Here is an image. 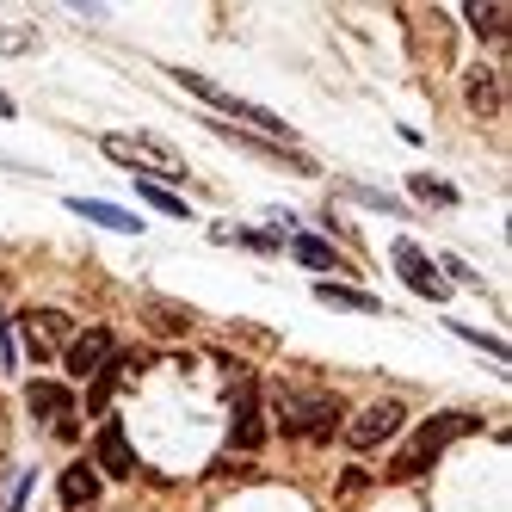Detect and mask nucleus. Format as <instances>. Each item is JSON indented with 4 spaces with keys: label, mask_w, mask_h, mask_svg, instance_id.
<instances>
[{
    "label": "nucleus",
    "mask_w": 512,
    "mask_h": 512,
    "mask_svg": "<svg viewBox=\"0 0 512 512\" xmlns=\"http://www.w3.org/2000/svg\"><path fill=\"white\" fill-rule=\"evenodd\" d=\"M395 272H401V284H408V290H420L426 303H445V278H438V266L426 260L414 241H395Z\"/></svg>",
    "instance_id": "obj_11"
},
{
    "label": "nucleus",
    "mask_w": 512,
    "mask_h": 512,
    "mask_svg": "<svg viewBox=\"0 0 512 512\" xmlns=\"http://www.w3.org/2000/svg\"><path fill=\"white\" fill-rule=\"evenodd\" d=\"M0 118H13V99L7 93H0Z\"/></svg>",
    "instance_id": "obj_24"
},
{
    "label": "nucleus",
    "mask_w": 512,
    "mask_h": 512,
    "mask_svg": "<svg viewBox=\"0 0 512 512\" xmlns=\"http://www.w3.org/2000/svg\"><path fill=\"white\" fill-rule=\"evenodd\" d=\"M463 93H469V112L475 118H500V75H494L488 62L463 68Z\"/></svg>",
    "instance_id": "obj_12"
},
{
    "label": "nucleus",
    "mask_w": 512,
    "mask_h": 512,
    "mask_svg": "<svg viewBox=\"0 0 512 512\" xmlns=\"http://www.w3.org/2000/svg\"><path fill=\"white\" fill-rule=\"evenodd\" d=\"M0 512H7V500H0Z\"/></svg>",
    "instance_id": "obj_26"
},
{
    "label": "nucleus",
    "mask_w": 512,
    "mask_h": 512,
    "mask_svg": "<svg viewBox=\"0 0 512 512\" xmlns=\"http://www.w3.org/2000/svg\"><path fill=\"white\" fill-rule=\"evenodd\" d=\"M19 334H25V352H31V358H56V352H68L75 327H68L62 309H25V315H19Z\"/></svg>",
    "instance_id": "obj_8"
},
{
    "label": "nucleus",
    "mask_w": 512,
    "mask_h": 512,
    "mask_svg": "<svg viewBox=\"0 0 512 512\" xmlns=\"http://www.w3.org/2000/svg\"><path fill=\"white\" fill-rule=\"evenodd\" d=\"M408 192L426 198V204H438V210H451V204H457V186H451V179H438V173H414V179H408Z\"/></svg>",
    "instance_id": "obj_17"
},
{
    "label": "nucleus",
    "mask_w": 512,
    "mask_h": 512,
    "mask_svg": "<svg viewBox=\"0 0 512 512\" xmlns=\"http://www.w3.org/2000/svg\"><path fill=\"white\" fill-rule=\"evenodd\" d=\"M364 482H371V475H364V469H346V475H340V494H358Z\"/></svg>",
    "instance_id": "obj_22"
},
{
    "label": "nucleus",
    "mask_w": 512,
    "mask_h": 512,
    "mask_svg": "<svg viewBox=\"0 0 512 512\" xmlns=\"http://www.w3.org/2000/svg\"><path fill=\"white\" fill-rule=\"evenodd\" d=\"M340 420H346L340 395H327V389H278V432L297 438V445H327V438L340 432Z\"/></svg>",
    "instance_id": "obj_2"
},
{
    "label": "nucleus",
    "mask_w": 512,
    "mask_h": 512,
    "mask_svg": "<svg viewBox=\"0 0 512 512\" xmlns=\"http://www.w3.org/2000/svg\"><path fill=\"white\" fill-rule=\"evenodd\" d=\"M93 469L99 475H112V482H130L136 475V451H130V432L118 420H105L99 438H93Z\"/></svg>",
    "instance_id": "obj_10"
},
{
    "label": "nucleus",
    "mask_w": 512,
    "mask_h": 512,
    "mask_svg": "<svg viewBox=\"0 0 512 512\" xmlns=\"http://www.w3.org/2000/svg\"><path fill=\"white\" fill-rule=\"evenodd\" d=\"M401 420H408V401H395V395H383V401H371L364 414H352V426H346V445L364 457V451H377V445H389V438L401 432Z\"/></svg>",
    "instance_id": "obj_4"
},
{
    "label": "nucleus",
    "mask_w": 512,
    "mask_h": 512,
    "mask_svg": "<svg viewBox=\"0 0 512 512\" xmlns=\"http://www.w3.org/2000/svg\"><path fill=\"white\" fill-rule=\"evenodd\" d=\"M105 155L124 161V167H136L142 179H149V167H155V173H173V179L186 173V161H179L161 136H105Z\"/></svg>",
    "instance_id": "obj_5"
},
{
    "label": "nucleus",
    "mask_w": 512,
    "mask_h": 512,
    "mask_svg": "<svg viewBox=\"0 0 512 512\" xmlns=\"http://www.w3.org/2000/svg\"><path fill=\"white\" fill-rule=\"evenodd\" d=\"M136 192H142V198H149L155 210H167V216H179V223H186V216H192V204H186V198H173L167 186H155V179H136Z\"/></svg>",
    "instance_id": "obj_18"
},
{
    "label": "nucleus",
    "mask_w": 512,
    "mask_h": 512,
    "mask_svg": "<svg viewBox=\"0 0 512 512\" xmlns=\"http://www.w3.org/2000/svg\"><path fill=\"white\" fill-rule=\"evenodd\" d=\"M266 445V408H260V389L253 383H235L229 395V451H260Z\"/></svg>",
    "instance_id": "obj_6"
},
{
    "label": "nucleus",
    "mask_w": 512,
    "mask_h": 512,
    "mask_svg": "<svg viewBox=\"0 0 512 512\" xmlns=\"http://www.w3.org/2000/svg\"><path fill=\"white\" fill-rule=\"evenodd\" d=\"M7 438H13V432H7V408H0V457H7Z\"/></svg>",
    "instance_id": "obj_23"
},
{
    "label": "nucleus",
    "mask_w": 512,
    "mask_h": 512,
    "mask_svg": "<svg viewBox=\"0 0 512 512\" xmlns=\"http://www.w3.org/2000/svg\"><path fill=\"white\" fill-rule=\"evenodd\" d=\"M68 210H75V216H87V223L118 229V235H136V229H142L130 210H118V204H99V198H68Z\"/></svg>",
    "instance_id": "obj_14"
},
{
    "label": "nucleus",
    "mask_w": 512,
    "mask_h": 512,
    "mask_svg": "<svg viewBox=\"0 0 512 512\" xmlns=\"http://www.w3.org/2000/svg\"><path fill=\"white\" fill-rule=\"evenodd\" d=\"M0 297H7V266H0Z\"/></svg>",
    "instance_id": "obj_25"
},
{
    "label": "nucleus",
    "mask_w": 512,
    "mask_h": 512,
    "mask_svg": "<svg viewBox=\"0 0 512 512\" xmlns=\"http://www.w3.org/2000/svg\"><path fill=\"white\" fill-rule=\"evenodd\" d=\"M25 408L38 414L56 438H75V389H68V383H50V377L25 383Z\"/></svg>",
    "instance_id": "obj_7"
},
{
    "label": "nucleus",
    "mask_w": 512,
    "mask_h": 512,
    "mask_svg": "<svg viewBox=\"0 0 512 512\" xmlns=\"http://www.w3.org/2000/svg\"><path fill=\"white\" fill-rule=\"evenodd\" d=\"M56 494H62L68 512H87V506L99 500V469H93V463H68L62 482H56Z\"/></svg>",
    "instance_id": "obj_13"
},
{
    "label": "nucleus",
    "mask_w": 512,
    "mask_h": 512,
    "mask_svg": "<svg viewBox=\"0 0 512 512\" xmlns=\"http://www.w3.org/2000/svg\"><path fill=\"white\" fill-rule=\"evenodd\" d=\"M112 358H118V340H112V327H87V334H75V340H68V352H62L68 377H99V371H105Z\"/></svg>",
    "instance_id": "obj_9"
},
{
    "label": "nucleus",
    "mask_w": 512,
    "mask_h": 512,
    "mask_svg": "<svg viewBox=\"0 0 512 512\" xmlns=\"http://www.w3.org/2000/svg\"><path fill=\"white\" fill-rule=\"evenodd\" d=\"M173 81L186 87V93H198L210 112H223V118H235V124H247V130H260V136H272V142H290V124L284 118H272L266 105H253V99H235L229 87H216V81H204V75H192V68H173Z\"/></svg>",
    "instance_id": "obj_3"
},
{
    "label": "nucleus",
    "mask_w": 512,
    "mask_h": 512,
    "mask_svg": "<svg viewBox=\"0 0 512 512\" xmlns=\"http://www.w3.org/2000/svg\"><path fill=\"white\" fill-rule=\"evenodd\" d=\"M315 297L327 309H358V315H383V303L371 297V290H352V284H315Z\"/></svg>",
    "instance_id": "obj_16"
},
{
    "label": "nucleus",
    "mask_w": 512,
    "mask_h": 512,
    "mask_svg": "<svg viewBox=\"0 0 512 512\" xmlns=\"http://www.w3.org/2000/svg\"><path fill=\"white\" fill-rule=\"evenodd\" d=\"M469 432H482V420H475V414H432V420H420L414 438L401 445V457L389 463V482H414V475H426V469L445 457L457 438H469Z\"/></svg>",
    "instance_id": "obj_1"
},
{
    "label": "nucleus",
    "mask_w": 512,
    "mask_h": 512,
    "mask_svg": "<svg viewBox=\"0 0 512 512\" xmlns=\"http://www.w3.org/2000/svg\"><path fill=\"white\" fill-rule=\"evenodd\" d=\"M290 253H297V266H309V272H340V266H346L340 247L321 241V235H297V241H290Z\"/></svg>",
    "instance_id": "obj_15"
},
{
    "label": "nucleus",
    "mask_w": 512,
    "mask_h": 512,
    "mask_svg": "<svg viewBox=\"0 0 512 512\" xmlns=\"http://www.w3.org/2000/svg\"><path fill=\"white\" fill-rule=\"evenodd\" d=\"M445 327H451L463 346H482L488 358H512V346H506V340H494V334H482V327H463V321H445Z\"/></svg>",
    "instance_id": "obj_19"
},
{
    "label": "nucleus",
    "mask_w": 512,
    "mask_h": 512,
    "mask_svg": "<svg viewBox=\"0 0 512 512\" xmlns=\"http://www.w3.org/2000/svg\"><path fill=\"white\" fill-rule=\"evenodd\" d=\"M469 25L482 31V38H500V31H506V7H469Z\"/></svg>",
    "instance_id": "obj_21"
},
{
    "label": "nucleus",
    "mask_w": 512,
    "mask_h": 512,
    "mask_svg": "<svg viewBox=\"0 0 512 512\" xmlns=\"http://www.w3.org/2000/svg\"><path fill=\"white\" fill-rule=\"evenodd\" d=\"M149 327H161V334H186L192 315L179 309V303H149Z\"/></svg>",
    "instance_id": "obj_20"
}]
</instances>
